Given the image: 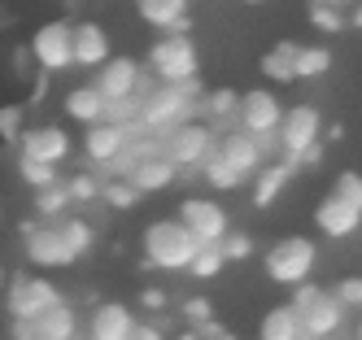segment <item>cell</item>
<instances>
[{
  "label": "cell",
  "instance_id": "obj_1",
  "mask_svg": "<svg viewBox=\"0 0 362 340\" xmlns=\"http://www.w3.org/2000/svg\"><path fill=\"white\" fill-rule=\"evenodd\" d=\"M201 96H205L201 78H188V83H158L144 96V105H140V122L148 131H158V136H166V131H175V127H184L188 118H197Z\"/></svg>",
  "mask_w": 362,
  "mask_h": 340
},
{
  "label": "cell",
  "instance_id": "obj_2",
  "mask_svg": "<svg viewBox=\"0 0 362 340\" xmlns=\"http://www.w3.org/2000/svg\"><path fill=\"white\" fill-rule=\"evenodd\" d=\"M140 245H144V271H153V266L158 271H188L197 249H201V240L179 218L148 223L144 235H140Z\"/></svg>",
  "mask_w": 362,
  "mask_h": 340
},
{
  "label": "cell",
  "instance_id": "obj_3",
  "mask_svg": "<svg viewBox=\"0 0 362 340\" xmlns=\"http://www.w3.org/2000/svg\"><path fill=\"white\" fill-rule=\"evenodd\" d=\"M315 262H319V249H315V240H310V235H284V240H275V245L267 249V262H262V266H267L271 283L297 288V283L310 279Z\"/></svg>",
  "mask_w": 362,
  "mask_h": 340
},
{
  "label": "cell",
  "instance_id": "obj_4",
  "mask_svg": "<svg viewBox=\"0 0 362 340\" xmlns=\"http://www.w3.org/2000/svg\"><path fill=\"white\" fill-rule=\"evenodd\" d=\"M162 153L170 157V162L179 170H201L210 157L218 153V131L205 122V118H188L184 127H175L166 131V140H162Z\"/></svg>",
  "mask_w": 362,
  "mask_h": 340
},
{
  "label": "cell",
  "instance_id": "obj_5",
  "mask_svg": "<svg viewBox=\"0 0 362 340\" xmlns=\"http://www.w3.org/2000/svg\"><path fill=\"white\" fill-rule=\"evenodd\" d=\"M148 70H153L158 83H188V78H197L201 74V57H197L192 35L166 31L158 44L148 48Z\"/></svg>",
  "mask_w": 362,
  "mask_h": 340
},
{
  "label": "cell",
  "instance_id": "obj_6",
  "mask_svg": "<svg viewBox=\"0 0 362 340\" xmlns=\"http://www.w3.org/2000/svg\"><path fill=\"white\" fill-rule=\"evenodd\" d=\"M319 136H323V114L315 110V105H293V110H284L279 131H275L279 153H284V162H288L293 170H297V157L319 144Z\"/></svg>",
  "mask_w": 362,
  "mask_h": 340
},
{
  "label": "cell",
  "instance_id": "obj_7",
  "mask_svg": "<svg viewBox=\"0 0 362 340\" xmlns=\"http://www.w3.org/2000/svg\"><path fill=\"white\" fill-rule=\"evenodd\" d=\"M31 57L44 74H62L74 66V22L66 18H53V22H44L35 26V35H31Z\"/></svg>",
  "mask_w": 362,
  "mask_h": 340
},
{
  "label": "cell",
  "instance_id": "obj_8",
  "mask_svg": "<svg viewBox=\"0 0 362 340\" xmlns=\"http://www.w3.org/2000/svg\"><path fill=\"white\" fill-rule=\"evenodd\" d=\"M57 301H62V293H57L53 279L13 275V279L5 283V305H9V314H13V323H31V319H40L44 310H53Z\"/></svg>",
  "mask_w": 362,
  "mask_h": 340
},
{
  "label": "cell",
  "instance_id": "obj_9",
  "mask_svg": "<svg viewBox=\"0 0 362 340\" xmlns=\"http://www.w3.org/2000/svg\"><path fill=\"white\" fill-rule=\"evenodd\" d=\"M22 235H27V257L40 271H62V266H70V262H79V253L62 240L57 223H27Z\"/></svg>",
  "mask_w": 362,
  "mask_h": 340
},
{
  "label": "cell",
  "instance_id": "obj_10",
  "mask_svg": "<svg viewBox=\"0 0 362 340\" xmlns=\"http://www.w3.org/2000/svg\"><path fill=\"white\" fill-rule=\"evenodd\" d=\"M179 223H184L201 245H218L223 235L231 231L227 227V209L218 205V201H210V197H184L179 201V214H175Z\"/></svg>",
  "mask_w": 362,
  "mask_h": 340
},
{
  "label": "cell",
  "instance_id": "obj_11",
  "mask_svg": "<svg viewBox=\"0 0 362 340\" xmlns=\"http://www.w3.org/2000/svg\"><path fill=\"white\" fill-rule=\"evenodd\" d=\"M218 157H223L231 170H240L245 179H249V175H257V170L267 166L262 136H253V131H245V127L223 131V136H218Z\"/></svg>",
  "mask_w": 362,
  "mask_h": 340
},
{
  "label": "cell",
  "instance_id": "obj_12",
  "mask_svg": "<svg viewBox=\"0 0 362 340\" xmlns=\"http://www.w3.org/2000/svg\"><path fill=\"white\" fill-rule=\"evenodd\" d=\"M240 127L253 131V136H275L279 131V118H284V100L271 92V88H253V92H240Z\"/></svg>",
  "mask_w": 362,
  "mask_h": 340
},
{
  "label": "cell",
  "instance_id": "obj_13",
  "mask_svg": "<svg viewBox=\"0 0 362 340\" xmlns=\"http://www.w3.org/2000/svg\"><path fill=\"white\" fill-rule=\"evenodd\" d=\"M18 148H22V157H31V162L57 166V162H66V157H70V136H66V127L44 122V127H27V131H22Z\"/></svg>",
  "mask_w": 362,
  "mask_h": 340
},
{
  "label": "cell",
  "instance_id": "obj_14",
  "mask_svg": "<svg viewBox=\"0 0 362 340\" xmlns=\"http://www.w3.org/2000/svg\"><path fill=\"white\" fill-rule=\"evenodd\" d=\"M140 74H144V66L136 57H110L96 70V92L105 100H127V96H136Z\"/></svg>",
  "mask_w": 362,
  "mask_h": 340
},
{
  "label": "cell",
  "instance_id": "obj_15",
  "mask_svg": "<svg viewBox=\"0 0 362 340\" xmlns=\"http://www.w3.org/2000/svg\"><path fill=\"white\" fill-rule=\"evenodd\" d=\"M345 314L349 310L336 301V293H319L315 301L301 310V332L315 336V340H327V336H336V332L345 327Z\"/></svg>",
  "mask_w": 362,
  "mask_h": 340
},
{
  "label": "cell",
  "instance_id": "obj_16",
  "mask_svg": "<svg viewBox=\"0 0 362 340\" xmlns=\"http://www.w3.org/2000/svg\"><path fill=\"white\" fill-rule=\"evenodd\" d=\"M136 332V314L122 301H96L88 319V340H127Z\"/></svg>",
  "mask_w": 362,
  "mask_h": 340
},
{
  "label": "cell",
  "instance_id": "obj_17",
  "mask_svg": "<svg viewBox=\"0 0 362 340\" xmlns=\"http://www.w3.org/2000/svg\"><path fill=\"white\" fill-rule=\"evenodd\" d=\"M315 227L323 235H332V240H345V235H354L362 227V209H354L349 201H341L336 192H327L319 205H315Z\"/></svg>",
  "mask_w": 362,
  "mask_h": 340
},
{
  "label": "cell",
  "instance_id": "obj_18",
  "mask_svg": "<svg viewBox=\"0 0 362 340\" xmlns=\"http://www.w3.org/2000/svg\"><path fill=\"white\" fill-rule=\"evenodd\" d=\"M122 144H127V127H114V122H92V127H83V157L96 166V170H105L114 157L122 153Z\"/></svg>",
  "mask_w": 362,
  "mask_h": 340
},
{
  "label": "cell",
  "instance_id": "obj_19",
  "mask_svg": "<svg viewBox=\"0 0 362 340\" xmlns=\"http://www.w3.org/2000/svg\"><path fill=\"white\" fill-rule=\"evenodd\" d=\"M114 57L110 48V31L100 22H74V66L83 70H100Z\"/></svg>",
  "mask_w": 362,
  "mask_h": 340
},
{
  "label": "cell",
  "instance_id": "obj_20",
  "mask_svg": "<svg viewBox=\"0 0 362 340\" xmlns=\"http://www.w3.org/2000/svg\"><path fill=\"white\" fill-rule=\"evenodd\" d=\"M197 114L210 122L218 136L223 131H231V127H240V92H231V88H214V92H205L201 96V105H197Z\"/></svg>",
  "mask_w": 362,
  "mask_h": 340
},
{
  "label": "cell",
  "instance_id": "obj_21",
  "mask_svg": "<svg viewBox=\"0 0 362 340\" xmlns=\"http://www.w3.org/2000/svg\"><path fill=\"white\" fill-rule=\"evenodd\" d=\"M140 18L158 31H179L188 35L192 31V18H188V0H140Z\"/></svg>",
  "mask_w": 362,
  "mask_h": 340
},
{
  "label": "cell",
  "instance_id": "obj_22",
  "mask_svg": "<svg viewBox=\"0 0 362 340\" xmlns=\"http://www.w3.org/2000/svg\"><path fill=\"white\" fill-rule=\"evenodd\" d=\"M27 327H31L35 340H74L79 336V314H74L66 301H57L53 310H44L40 319H31Z\"/></svg>",
  "mask_w": 362,
  "mask_h": 340
},
{
  "label": "cell",
  "instance_id": "obj_23",
  "mask_svg": "<svg viewBox=\"0 0 362 340\" xmlns=\"http://www.w3.org/2000/svg\"><path fill=\"white\" fill-rule=\"evenodd\" d=\"M127 179H132L136 188L148 197V192H162V188H170V183L179 179V166L170 162L166 153H153V157H144V162H140L132 175H127Z\"/></svg>",
  "mask_w": 362,
  "mask_h": 340
},
{
  "label": "cell",
  "instance_id": "obj_24",
  "mask_svg": "<svg viewBox=\"0 0 362 340\" xmlns=\"http://www.w3.org/2000/svg\"><path fill=\"white\" fill-rule=\"evenodd\" d=\"M293 175H297V170H293L288 162H267L262 170L253 175V205H257V209L275 205V201H279V192L293 183Z\"/></svg>",
  "mask_w": 362,
  "mask_h": 340
},
{
  "label": "cell",
  "instance_id": "obj_25",
  "mask_svg": "<svg viewBox=\"0 0 362 340\" xmlns=\"http://www.w3.org/2000/svg\"><path fill=\"white\" fill-rule=\"evenodd\" d=\"M66 118L83 122V127L105 118V96L96 92V83H83V88H70L66 92Z\"/></svg>",
  "mask_w": 362,
  "mask_h": 340
},
{
  "label": "cell",
  "instance_id": "obj_26",
  "mask_svg": "<svg viewBox=\"0 0 362 340\" xmlns=\"http://www.w3.org/2000/svg\"><path fill=\"white\" fill-rule=\"evenodd\" d=\"M257 340H301V314L288 301L275 305L262 319V327H257Z\"/></svg>",
  "mask_w": 362,
  "mask_h": 340
},
{
  "label": "cell",
  "instance_id": "obj_27",
  "mask_svg": "<svg viewBox=\"0 0 362 340\" xmlns=\"http://www.w3.org/2000/svg\"><path fill=\"white\" fill-rule=\"evenodd\" d=\"M297 48L301 44H293V40H279L271 52H262V74L271 78V83H293V61H297Z\"/></svg>",
  "mask_w": 362,
  "mask_h": 340
},
{
  "label": "cell",
  "instance_id": "obj_28",
  "mask_svg": "<svg viewBox=\"0 0 362 340\" xmlns=\"http://www.w3.org/2000/svg\"><path fill=\"white\" fill-rule=\"evenodd\" d=\"M66 209H74V201H70V192H66L62 179L53 183V188H40V192H35V214H40V223L66 218Z\"/></svg>",
  "mask_w": 362,
  "mask_h": 340
},
{
  "label": "cell",
  "instance_id": "obj_29",
  "mask_svg": "<svg viewBox=\"0 0 362 340\" xmlns=\"http://www.w3.org/2000/svg\"><path fill=\"white\" fill-rule=\"evenodd\" d=\"M327 70H332V48H323V44H301L297 48V61H293L297 78H319Z\"/></svg>",
  "mask_w": 362,
  "mask_h": 340
},
{
  "label": "cell",
  "instance_id": "obj_30",
  "mask_svg": "<svg viewBox=\"0 0 362 340\" xmlns=\"http://www.w3.org/2000/svg\"><path fill=\"white\" fill-rule=\"evenodd\" d=\"M201 179H205V183H210V188H214V192H236V188H240V183H245V175H240V170H231V166L223 162V157H218V153H214V157H210V162H205V166H201Z\"/></svg>",
  "mask_w": 362,
  "mask_h": 340
},
{
  "label": "cell",
  "instance_id": "obj_31",
  "mask_svg": "<svg viewBox=\"0 0 362 340\" xmlns=\"http://www.w3.org/2000/svg\"><path fill=\"white\" fill-rule=\"evenodd\" d=\"M57 231H62V240L74 249V253H88L92 249V240H96V231H92V223H83V218H74V214H66V218H57Z\"/></svg>",
  "mask_w": 362,
  "mask_h": 340
},
{
  "label": "cell",
  "instance_id": "obj_32",
  "mask_svg": "<svg viewBox=\"0 0 362 340\" xmlns=\"http://www.w3.org/2000/svg\"><path fill=\"white\" fill-rule=\"evenodd\" d=\"M310 26L323 31V35H341L345 26H349V18H345V9L327 5V0H315V5H310Z\"/></svg>",
  "mask_w": 362,
  "mask_h": 340
},
{
  "label": "cell",
  "instance_id": "obj_33",
  "mask_svg": "<svg viewBox=\"0 0 362 340\" xmlns=\"http://www.w3.org/2000/svg\"><path fill=\"white\" fill-rule=\"evenodd\" d=\"M223 266H227L223 245H201L197 257H192V266H188V275L192 279H214V275H223Z\"/></svg>",
  "mask_w": 362,
  "mask_h": 340
},
{
  "label": "cell",
  "instance_id": "obj_34",
  "mask_svg": "<svg viewBox=\"0 0 362 340\" xmlns=\"http://www.w3.org/2000/svg\"><path fill=\"white\" fill-rule=\"evenodd\" d=\"M100 197H105V205H114V209H132L144 192L136 188L132 179H105V183H100Z\"/></svg>",
  "mask_w": 362,
  "mask_h": 340
},
{
  "label": "cell",
  "instance_id": "obj_35",
  "mask_svg": "<svg viewBox=\"0 0 362 340\" xmlns=\"http://www.w3.org/2000/svg\"><path fill=\"white\" fill-rule=\"evenodd\" d=\"M27 131V105H0V140L18 144Z\"/></svg>",
  "mask_w": 362,
  "mask_h": 340
},
{
  "label": "cell",
  "instance_id": "obj_36",
  "mask_svg": "<svg viewBox=\"0 0 362 340\" xmlns=\"http://www.w3.org/2000/svg\"><path fill=\"white\" fill-rule=\"evenodd\" d=\"M18 170H22V179H27L35 192H40V188H53V183L62 179V175H57V166H48V162H31V157H18Z\"/></svg>",
  "mask_w": 362,
  "mask_h": 340
},
{
  "label": "cell",
  "instance_id": "obj_37",
  "mask_svg": "<svg viewBox=\"0 0 362 340\" xmlns=\"http://www.w3.org/2000/svg\"><path fill=\"white\" fill-rule=\"evenodd\" d=\"M62 183H66V192H70L74 205H79V201L88 205V201L100 197V179H96V175H70V179H62Z\"/></svg>",
  "mask_w": 362,
  "mask_h": 340
},
{
  "label": "cell",
  "instance_id": "obj_38",
  "mask_svg": "<svg viewBox=\"0 0 362 340\" xmlns=\"http://www.w3.org/2000/svg\"><path fill=\"white\" fill-rule=\"evenodd\" d=\"M341 201H349L354 209H362V175L358 170H341L336 175V188H332Z\"/></svg>",
  "mask_w": 362,
  "mask_h": 340
},
{
  "label": "cell",
  "instance_id": "obj_39",
  "mask_svg": "<svg viewBox=\"0 0 362 340\" xmlns=\"http://www.w3.org/2000/svg\"><path fill=\"white\" fill-rule=\"evenodd\" d=\"M336 301H341L349 314L362 310V275H345L341 283H336Z\"/></svg>",
  "mask_w": 362,
  "mask_h": 340
},
{
  "label": "cell",
  "instance_id": "obj_40",
  "mask_svg": "<svg viewBox=\"0 0 362 340\" xmlns=\"http://www.w3.org/2000/svg\"><path fill=\"white\" fill-rule=\"evenodd\" d=\"M218 245H223V257H227V262H245V257H253V240H249L245 231H227Z\"/></svg>",
  "mask_w": 362,
  "mask_h": 340
},
{
  "label": "cell",
  "instance_id": "obj_41",
  "mask_svg": "<svg viewBox=\"0 0 362 340\" xmlns=\"http://www.w3.org/2000/svg\"><path fill=\"white\" fill-rule=\"evenodd\" d=\"M184 319H188L192 327H201V323L214 319V305L205 301V297H192V301H184Z\"/></svg>",
  "mask_w": 362,
  "mask_h": 340
},
{
  "label": "cell",
  "instance_id": "obj_42",
  "mask_svg": "<svg viewBox=\"0 0 362 340\" xmlns=\"http://www.w3.org/2000/svg\"><path fill=\"white\" fill-rule=\"evenodd\" d=\"M140 305L158 314V310H166V293H162V288H144V293H140Z\"/></svg>",
  "mask_w": 362,
  "mask_h": 340
},
{
  "label": "cell",
  "instance_id": "obj_43",
  "mask_svg": "<svg viewBox=\"0 0 362 340\" xmlns=\"http://www.w3.org/2000/svg\"><path fill=\"white\" fill-rule=\"evenodd\" d=\"M127 340H166L158 327H153V323H136V332L132 336H127Z\"/></svg>",
  "mask_w": 362,
  "mask_h": 340
},
{
  "label": "cell",
  "instance_id": "obj_44",
  "mask_svg": "<svg viewBox=\"0 0 362 340\" xmlns=\"http://www.w3.org/2000/svg\"><path fill=\"white\" fill-rule=\"evenodd\" d=\"M197 332H201V340H231V336H227V332H223V327H218L214 319H210V323H201Z\"/></svg>",
  "mask_w": 362,
  "mask_h": 340
},
{
  "label": "cell",
  "instance_id": "obj_45",
  "mask_svg": "<svg viewBox=\"0 0 362 340\" xmlns=\"http://www.w3.org/2000/svg\"><path fill=\"white\" fill-rule=\"evenodd\" d=\"M349 22H354V26H362V0H358V5H354V13H349Z\"/></svg>",
  "mask_w": 362,
  "mask_h": 340
},
{
  "label": "cell",
  "instance_id": "obj_46",
  "mask_svg": "<svg viewBox=\"0 0 362 340\" xmlns=\"http://www.w3.org/2000/svg\"><path fill=\"white\" fill-rule=\"evenodd\" d=\"M175 340H201V332H197V327H188L184 336H175Z\"/></svg>",
  "mask_w": 362,
  "mask_h": 340
},
{
  "label": "cell",
  "instance_id": "obj_47",
  "mask_svg": "<svg viewBox=\"0 0 362 340\" xmlns=\"http://www.w3.org/2000/svg\"><path fill=\"white\" fill-rule=\"evenodd\" d=\"M240 5H267V0H240Z\"/></svg>",
  "mask_w": 362,
  "mask_h": 340
},
{
  "label": "cell",
  "instance_id": "obj_48",
  "mask_svg": "<svg viewBox=\"0 0 362 340\" xmlns=\"http://www.w3.org/2000/svg\"><path fill=\"white\" fill-rule=\"evenodd\" d=\"M358 340H362V310H358Z\"/></svg>",
  "mask_w": 362,
  "mask_h": 340
},
{
  "label": "cell",
  "instance_id": "obj_49",
  "mask_svg": "<svg viewBox=\"0 0 362 340\" xmlns=\"http://www.w3.org/2000/svg\"><path fill=\"white\" fill-rule=\"evenodd\" d=\"M5 283H9V279H5V271H0V293H5Z\"/></svg>",
  "mask_w": 362,
  "mask_h": 340
},
{
  "label": "cell",
  "instance_id": "obj_50",
  "mask_svg": "<svg viewBox=\"0 0 362 340\" xmlns=\"http://www.w3.org/2000/svg\"><path fill=\"white\" fill-rule=\"evenodd\" d=\"M66 5H79V0H66Z\"/></svg>",
  "mask_w": 362,
  "mask_h": 340
},
{
  "label": "cell",
  "instance_id": "obj_51",
  "mask_svg": "<svg viewBox=\"0 0 362 340\" xmlns=\"http://www.w3.org/2000/svg\"><path fill=\"white\" fill-rule=\"evenodd\" d=\"M136 5H140V0H136Z\"/></svg>",
  "mask_w": 362,
  "mask_h": 340
}]
</instances>
